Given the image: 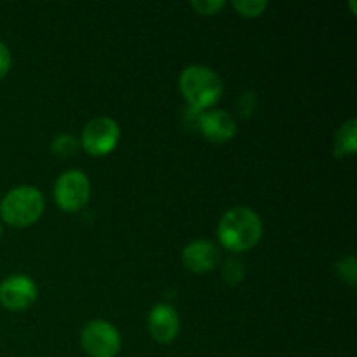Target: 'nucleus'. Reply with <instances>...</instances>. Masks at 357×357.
I'll list each match as a JSON object with an SVG mask.
<instances>
[{"instance_id":"nucleus-1","label":"nucleus","mask_w":357,"mask_h":357,"mask_svg":"<svg viewBox=\"0 0 357 357\" xmlns=\"http://www.w3.org/2000/svg\"><path fill=\"white\" fill-rule=\"evenodd\" d=\"M216 232L223 248L230 251H248L260 243L264 223L251 208L237 206L222 216Z\"/></svg>"},{"instance_id":"nucleus-2","label":"nucleus","mask_w":357,"mask_h":357,"mask_svg":"<svg viewBox=\"0 0 357 357\" xmlns=\"http://www.w3.org/2000/svg\"><path fill=\"white\" fill-rule=\"evenodd\" d=\"M180 91L194 110H204L222 98L223 82L209 66L190 65L181 72Z\"/></svg>"},{"instance_id":"nucleus-3","label":"nucleus","mask_w":357,"mask_h":357,"mask_svg":"<svg viewBox=\"0 0 357 357\" xmlns=\"http://www.w3.org/2000/svg\"><path fill=\"white\" fill-rule=\"evenodd\" d=\"M44 211L42 192L30 185L16 187L7 192L0 204V215L10 227H30Z\"/></svg>"},{"instance_id":"nucleus-4","label":"nucleus","mask_w":357,"mask_h":357,"mask_svg":"<svg viewBox=\"0 0 357 357\" xmlns=\"http://www.w3.org/2000/svg\"><path fill=\"white\" fill-rule=\"evenodd\" d=\"M91 197V183L86 173L77 169L65 171L59 174L54 183V199L56 204L63 211H79L87 204Z\"/></svg>"},{"instance_id":"nucleus-5","label":"nucleus","mask_w":357,"mask_h":357,"mask_svg":"<svg viewBox=\"0 0 357 357\" xmlns=\"http://www.w3.org/2000/svg\"><path fill=\"white\" fill-rule=\"evenodd\" d=\"M80 344L91 357H115L121 351V335L114 324L94 319L84 326Z\"/></svg>"},{"instance_id":"nucleus-6","label":"nucleus","mask_w":357,"mask_h":357,"mask_svg":"<svg viewBox=\"0 0 357 357\" xmlns=\"http://www.w3.org/2000/svg\"><path fill=\"white\" fill-rule=\"evenodd\" d=\"M119 136H121V131L114 119L94 117L84 126L80 143L89 155L101 157L110 153L117 146Z\"/></svg>"},{"instance_id":"nucleus-7","label":"nucleus","mask_w":357,"mask_h":357,"mask_svg":"<svg viewBox=\"0 0 357 357\" xmlns=\"http://www.w3.org/2000/svg\"><path fill=\"white\" fill-rule=\"evenodd\" d=\"M37 300V286L24 274H14L0 282V303L9 310H26Z\"/></svg>"},{"instance_id":"nucleus-8","label":"nucleus","mask_w":357,"mask_h":357,"mask_svg":"<svg viewBox=\"0 0 357 357\" xmlns=\"http://www.w3.org/2000/svg\"><path fill=\"white\" fill-rule=\"evenodd\" d=\"M149 331L153 340L160 344H169L180 333V316L169 303H157L149 312Z\"/></svg>"},{"instance_id":"nucleus-9","label":"nucleus","mask_w":357,"mask_h":357,"mask_svg":"<svg viewBox=\"0 0 357 357\" xmlns=\"http://www.w3.org/2000/svg\"><path fill=\"white\" fill-rule=\"evenodd\" d=\"M199 129L211 143H225L236 136V119L223 108H213L199 117Z\"/></svg>"},{"instance_id":"nucleus-10","label":"nucleus","mask_w":357,"mask_h":357,"mask_svg":"<svg viewBox=\"0 0 357 357\" xmlns=\"http://www.w3.org/2000/svg\"><path fill=\"white\" fill-rule=\"evenodd\" d=\"M181 260H183V265L188 271L195 272V274H202V272L213 271L218 265L220 251L211 241L197 239L192 241L183 248Z\"/></svg>"},{"instance_id":"nucleus-11","label":"nucleus","mask_w":357,"mask_h":357,"mask_svg":"<svg viewBox=\"0 0 357 357\" xmlns=\"http://www.w3.org/2000/svg\"><path fill=\"white\" fill-rule=\"evenodd\" d=\"M335 155L337 157H349L354 155L357 150V121L349 119L347 122L342 124L335 136Z\"/></svg>"},{"instance_id":"nucleus-12","label":"nucleus","mask_w":357,"mask_h":357,"mask_svg":"<svg viewBox=\"0 0 357 357\" xmlns=\"http://www.w3.org/2000/svg\"><path fill=\"white\" fill-rule=\"evenodd\" d=\"M232 6L241 16L257 17L265 13V9L268 7V2L267 0H236V2H232Z\"/></svg>"},{"instance_id":"nucleus-13","label":"nucleus","mask_w":357,"mask_h":357,"mask_svg":"<svg viewBox=\"0 0 357 357\" xmlns=\"http://www.w3.org/2000/svg\"><path fill=\"white\" fill-rule=\"evenodd\" d=\"M77 149H79V139L72 135H59L51 143V150L59 157L73 155L77 152Z\"/></svg>"},{"instance_id":"nucleus-14","label":"nucleus","mask_w":357,"mask_h":357,"mask_svg":"<svg viewBox=\"0 0 357 357\" xmlns=\"http://www.w3.org/2000/svg\"><path fill=\"white\" fill-rule=\"evenodd\" d=\"M337 271L340 274V278L344 281H347L349 284L354 286L356 279H357V261L354 257H345L342 258L340 261L337 264Z\"/></svg>"},{"instance_id":"nucleus-15","label":"nucleus","mask_w":357,"mask_h":357,"mask_svg":"<svg viewBox=\"0 0 357 357\" xmlns=\"http://www.w3.org/2000/svg\"><path fill=\"white\" fill-rule=\"evenodd\" d=\"M192 9L197 10L202 16H213L227 6L225 0H192Z\"/></svg>"},{"instance_id":"nucleus-16","label":"nucleus","mask_w":357,"mask_h":357,"mask_svg":"<svg viewBox=\"0 0 357 357\" xmlns=\"http://www.w3.org/2000/svg\"><path fill=\"white\" fill-rule=\"evenodd\" d=\"M243 274H244V268L239 260H232V258H230V260L225 261V267H223V279H225L229 284H236V282H239L241 279H243Z\"/></svg>"},{"instance_id":"nucleus-17","label":"nucleus","mask_w":357,"mask_h":357,"mask_svg":"<svg viewBox=\"0 0 357 357\" xmlns=\"http://www.w3.org/2000/svg\"><path fill=\"white\" fill-rule=\"evenodd\" d=\"M10 65H13V58H10V51L3 42H0V79L9 73Z\"/></svg>"},{"instance_id":"nucleus-18","label":"nucleus","mask_w":357,"mask_h":357,"mask_svg":"<svg viewBox=\"0 0 357 357\" xmlns=\"http://www.w3.org/2000/svg\"><path fill=\"white\" fill-rule=\"evenodd\" d=\"M0 237H2V227H0Z\"/></svg>"}]
</instances>
